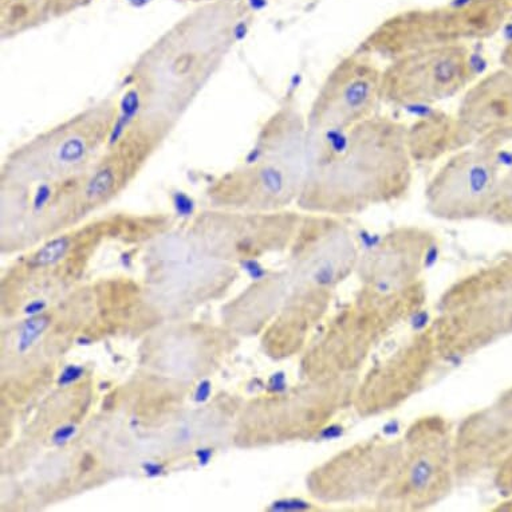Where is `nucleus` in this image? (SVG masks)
<instances>
[{"instance_id":"f257e3e1","label":"nucleus","mask_w":512,"mask_h":512,"mask_svg":"<svg viewBox=\"0 0 512 512\" xmlns=\"http://www.w3.org/2000/svg\"><path fill=\"white\" fill-rule=\"evenodd\" d=\"M405 131L404 122L374 114L332 139L307 141L298 207L345 218L404 199L415 168Z\"/></svg>"},{"instance_id":"f03ea898","label":"nucleus","mask_w":512,"mask_h":512,"mask_svg":"<svg viewBox=\"0 0 512 512\" xmlns=\"http://www.w3.org/2000/svg\"><path fill=\"white\" fill-rule=\"evenodd\" d=\"M247 22L242 0H212L161 35L129 72L137 116L175 129L222 68Z\"/></svg>"},{"instance_id":"7ed1b4c3","label":"nucleus","mask_w":512,"mask_h":512,"mask_svg":"<svg viewBox=\"0 0 512 512\" xmlns=\"http://www.w3.org/2000/svg\"><path fill=\"white\" fill-rule=\"evenodd\" d=\"M306 171V116L289 97L267 118L242 163L216 179L208 196L235 210L283 211L298 203Z\"/></svg>"},{"instance_id":"20e7f679","label":"nucleus","mask_w":512,"mask_h":512,"mask_svg":"<svg viewBox=\"0 0 512 512\" xmlns=\"http://www.w3.org/2000/svg\"><path fill=\"white\" fill-rule=\"evenodd\" d=\"M427 298L423 279L392 294L376 293L360 286L354 297L322 326L307 350L303 362L307 378L360 374L374 350L400 325L415 317Z\"/></svg>"},{"instance_id":"39448f33","label":"nucleus","mask_w":512,"mask_h":512,"mask_svg":"<svg viewBox=\"0 0 512 512\" xmlns=\"http://www.w3.org/2000/svg\"><path fill=\"white\" fill-rule=\"evenodd\" d=\"M429 326L441 360L474 356L512 336V251L452 283Z\"/></svg>"},{"instance_id":"423d86ee","label":"nucleus","mask_w":512,"mask_h":512,"mask_svg":"<svg viewBox=\"0 0 512 512\" xmlns=\"http://www.w3.org/2000/svg\"><path fill=\"white\" fill-rule=\"evenodd\" d=\"M118 112L117 98H102L19 145L3 161L0 183H59L84 175L109 147Z\"/></svg>"},{"instance_id":"0eeeda50","label":"nucleus","mask_w":512,"mask_h":512,"mask_svg":"<svg viewBox=\"0 0 512 512\" xmlns=\"http://www.w3.org/2000/svg\"><path fill=\"white\" fill-rule=\"evenodd\" d=\"M511 14L510 0H450L400 11L374 27L356 50L392 61L429 47L486 41L502 30Z\"/></svg>"},{"instance_id":"6e6552de","label":"nucleus","mask_w":512,"mask_h":512,"mask_svg":"<svg viewBox=\"0 0 512 512\" xmlns=\"http://www.w3.org/2000/svg\"><path fill=\"white\" fill-rule=\"evenodd\" d=\"M454 425L432 413L413 421L401 436L403 454L392 478L373 500L378 511H424L454 491Z\"/></svg>"},{"instance_id":"1a4fd4ad","label":"nucleus","mask_w":512,"mask_h":512,"mask_svg":"<svg viewBox=\"0 0 512 512\" xmlns=\"http://www.w3.org/2000/svg\"><path fill=\"white\" fill-rule=\"evenodd\" d=\"M475 80L467 43L411 51L382 69L381 101L400 108L435 105L466 92Z\"/></svg>"},{"instance_id":"9d476101","label":"nucleus","mask_w":512,"mask_h":512,"mask_svg":"<svg viewBox=\"0 0 512 512\" xmlns=\"http://www.w3.org/2000/svg\"><path fill=\"white\" fill-rule=\"evenodd\" d=\"M382 69L354 50L326 76L306 114L307 141L332 139L376 114Z\"/></svg>"},{"instance_id":"9b49d317","label":"nucleus","mask_w":512,"mask_h":512,"mask_svg":"<svg viewBox=\"0 0 512 512\" xmlns=\"http://www.w3.org/2000/svg\"><path fill=\"white\" fill-rule=\"evenodd\" d=\"M502 167L500 151L471 145L448 157L425 188V210L445 222L487 220Z\"/></svg>"},{"instance_id":"f8f14e48","label":"nucleus","mask_w":512,"mask_h":512,"mask_svg":"<svg viewBox=\"0 0 512 512\" xmlns=\"http://www.w3.org/2000/svg\"><path fill=\"white\" fill-rule=\"evenodd\" d=\"M403 439L373 436L357 441L319 464L307 478L310 495L325 504L374 500L392 478Z\"/></svg>"},{"instance_id":"ddd939ff","label":"nucleus","mask_w":512,"mask_h":512,"mask_svg":"<svg viewBox=\"0 0 512 512\" xmlns=\"http://www.w3.org/2000/svg\"><path fill=\"white\" fill-rule=\"evenodd\" d=\"M439 360L431 326L413 333L358 378L352 408L361 419L396 411L423 391Z\"/></svg>"},{"instance_id":"4468645a","label":"nucleus","mask_w":512,"mask_h":512,"mask_svg":"<svg viewBox=\"0 0 512 512\" xmlns=\"http://www.w3.org/2000/svg\"><path fill=\"white\" fill-rule=\"evenodd\" d=\"M291 244L298 289L336 291L356 274L361 250L344 218L309 214L302 218Z\"/></svg>"},{"instance_id":"2eb2a0df","label":"nucleus","mask_w":512,"mask_h":512,"mask_svg":"<svg viewBox=\"0 0 512 512\" xmlns=\"http://www.w3.org/2000/svg\"><path fill=\"white\" fill-rule=\"evenodd\" d=\"M173 128L136 116L125 132L109 144L100 159L81 176L85 208L101 206L116 198L143 171Z\"/></svg>"},{"instance_id":"dca6fc26","label":"nucleus","mask_w":512,"mask_h":512,"mask_svg":"<svg viewBox=\"0 0 512 512\" xmlns=\"http://www.w3.org/2000/svg\"><path fill=\"white\" fill-rule=\"evenodd\" d=\"M436 236L427 228L401 226L381 236L361 252L356 275L360 286L392 294L420 282Z\"/></svg>"},{"instance_id":"f3484780","label":"nucleus","mask_w":512,"mask_h":512,"mask_svg":"<svg viewBox=\"0 0 512 512\" xmlns=\"http://www.w3.org/2000/svg\"><path fill=\"white\" fill-rule=\"evenodd\" d=\"M512 451V420L495 404L464 417L454 431L458 484L475 482L498 471Z\"/></svg>"},{"instance_id":"a211bd4d","label":"nucleus","mask_w":512,"mask_h":512,"mask_svg":"<svg viewBox=\"0 0 512 512\" xmlns=\"http://www.w3.org/2000/svg\"><path fill=\"white\" fill-rule=\"evenodd\" d=\"M470 145L502 151L512 143V73L500 66L475 80L464 93L458 112Z\"/></svg>"},{"instance_id":"6ab92c4d","label":"nucleus","mask_w":512,"mask_h":512,"mask_svg":"<svg viewBox=\"0 0 512 512\" xmlns=\"http://www.w3.org/2000/svg\"><path fill=\"white\" fill-rule=\"evenodd\" d=\"M405 139L415 164L435 163L471 147L456 114L437 109L407 125Z\"/></svg>"},{"instance_id":"aec40b11","label":"nucleus","mask_w":512,"mask_h":512,"mask_svg":"<svg viewBox=\"0 0 512 512\" xmlns=\"http://www.w3.org/2000/svg\"><path fill=\"white\" fill-rule=\"evenodd\" d=\"M297 290V297L271 332V348L278 356H286L305 345L307 337L324 321L336 294L332 290Z\"/></svg>"},{"instance_id":"412c9836","label":"nucleus","mask_w":512,"mask_h":512,"mask_svg":"<svg viewBox=\"0 0 512 512\" xmlns=\"http://www.w3.org/2000/svg\"><path fill=\"white\" fill-rule=\"evenodd\" d=\"M90 0H2V37L13 38L85 6Z\"/></svg>"},{"instance_id":"4be33fe9","label":"nucleus","mask_w":512,"mask_h":512,"mask_svg":"<svg viewBox=\"0 0 512 512\" xmlns=\"http://www.w3.org/2000/svg\"><path fill=\"white\" fill-rule=\"evenodd\" d=\"M487 222L512 227V161L510 167L500 176L498 191Z\"/></svg>"},{"instance_id":"5701e85b","label":"nucleus","mask_w":512,"mask_h":512,"mask_svg":"<svg viewBox=\"0 0 512 512\" xmlns=\"http://www.w3.org/2000/svg\"><path fill=\"white\" fill-rule=\"evenodd\" d=\"M69 248L70 238L58 236L35 252L33 258L30 259L29 266L33 269H43V267L57 265L68 254Z\"/></svg>"},{"instance_id":"b1692460","label":"nucleus","mask_w":512,"mask_h":512,"mask_svg":"<svg viewBox=\"0 0 512 512\" xmlns=\"http://www.w3.org/2000/svg\"><path fill=\"white\" fill-rule=\"evenodd\" d=\"M49 321V317H45V315H37V317L27 319L22 326L21 332H19V352L25 353L26 350H29L34 345V342L42 336L47 326H49Z\"/></svg>"},{"instance_id":"393cba45","label":"nucleus","mask_w":512,"mask_h":512,"mask_svg":"<svg viewBox=\"0 0 512 512\" xmlns=\"http://www.w3.org/2000/svg\"><path fill=\"white\" fill-rule=\"evenodd\" d=\"M494 480L500 495H503V498H510L512 496V451L495 472Z\"/></svg>"},{"instance_id":"a878e982","label":"nucleus","mask_w":512,"mask_h":512,"mask_svg":"<svg viewBox=\"0 0 512 512\" xmlns=\"http://www.w3.org/2000/svg\"><path fill=\"white\" fill-rule=\"evenodd\" d=\"M85 374V369L80 365H68L62 370L61 376L58 378L59 387H69L78 380H81Z\"/></svg>"},{"instance_id":"bb28decb","label":"nucleus","mask_w":512,"mask_h":512,"mask_svg":"<svg viewBox=\"0 0 512 512\" xmlns=\"http://www.w3.org/2000/svg\"><path fill=\"white\" fill-rule=\"evenodd\" d=\"M77 433L76 425L66 424L59 427L57 431L53 433V443L58 447L68 444L70 439Z\"/></svg>"},{"instance_id":"cd10ccee","label":"nucleus","mask_w":512,"mask_h":512,"mask_svg":"<svg viewBox=\"0 0 512 512\" xmlns=\"http://www.w3.org/2000/svg\"><path fill=\"white\" fill-rule=\"evenodd\" d=\"M494 404L508 419L512 420V387L506 389V391L496 399Z\"/></svg>"},{"instance_id":"c85d7f7f","label":"nucleus","mask_w":512,"mask_h":512,"mask_svg":"<svg viewBox=\"0 0 512 512\" xmlns=\"http://www.w3.org/2000/svg\"><path fill=\"white\" fill-rule=\"evenodd\" d=\"M212 393V384L210 380H203L199 382L198 388L195 391V401L198 404L206 403L210 399Z\"/></svg>"},{"instance_id":"c756f323","label":"nucleus","mask_w":512,"mask_h":512,"mask_svg":"<svg viewBox=\"0 0 512 512\" xmlns=\"http://www.w3.org/2000/svg\"><path fill=\"white\" fill-rule=\"evenodd\" d=\"M143 471L148 478H159L165 474V466L161 463L148 462L143 464Z\"/></svg>"},{"instance_id":"7c9ffc66","label":"nucleus","mask_w":512,"mask_h":512,"mask_svg":"<svg viewBox=\"0 0 512 512\" xmlns=\"http://www.w3.org/2000/svg\"><path fill=\"white\" fill-rule=\"evenodd\" d=\"M45 309L46 302L42 301V299H37V301L30 302L29 305L25 307V314L29 315V317H37V315H41Z\"/></svg>"},{"instance_id":"2f4dec72","label":"nucleus","mask_w":512,"mask_h":512,"mask_svg":"<svg viewBox=\"0 0 512 512\" xmlns=\"http://www.w3.org/2000/svg\"><path fill=\"white\" fill-rule=\"evenodd\" d=\"M500 66L504 69L510 70L512 73V41L508 42L500 54Z\"/></svg>"},{"instance_id":"473e14b6","label":"nucleus","mask_w":512,"mask_h":512,"mask_svg":"<svg viewBox=\"0 0 512 512\" xmlns=\"http://www.w3.org/2000/svg\"><path fill=\"white\" fill-rule=\"evenodd\" d=\"M195 456L196 459H198L200 467H207L212 458H214V451H212L211 448H199V450L195 452Z\"/></svg>"},{"instance_id":"72a5a7b5","label":"nucleus","mask_w":512,"mask_h":512,"mask_svg":"<svg viewBox=\"0 0 512 512\" xmlns=\"http://www.w3.org/2000/svg\"><path fill=\"white\" fill-rule=\"evenodd\" d=\"M494 511L512 512V496L510 498H504L503 502L498 507L494 508Z\"/></svg>"},{"instance_id":"f704fd0d","label":"nucleus","mask_w":512,"mask_h":512,"mask_svg":"<svg viewBox=\"0 0 512 512\" xmlns=\"http://www.w3.org/2000/svg\"><path fill=\"white\" fill-rule=\"evenodd\" d=\"M77 344L81 345V346H89V345L93 344V340H92V338L84 336V337L78 338Z\"/></svg>"},{"instance_id":"c9c22d12","label":"nucleus","mask_w":512,"mask_h":512,"mask_svg":"<svg viewBox=\"0 0 512 512\" xmlns=\"http://www.w3.org/2000/svg\"><path fill=\"white\" fill-rule=\"evenodd\" d=\"M510 2H511V11H512V0H510Z\"/></svg>"},{"instance_id":"e433bc0d","label":"nucleus","mask_w":512,"mask_h":512,"mask_svg":"<svg viewBox=\"0 0 512 512\" xmlns=\"http://www.w3.org/2000/svg\"><path fill=\"white\" fill-rule=\"evenodd\" d=\"M210 2H212V0H210Z\"/></svg>"}]
</instances>
